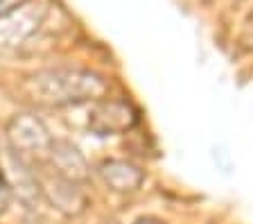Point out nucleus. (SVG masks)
I'll return each instance as SVG.
<instances>
[{
	"instance_id": "nucleus-1",
	"label": "nucleus",
	"mask_w": 253,
	"mask_h": 224,
	"mask_svg": "<svg viewBox=\"0 0 253 224\" xmlns=\"http://www.w3.org/2000/svg\"><path fill=\"white\" fill-rule=\"evenodd\" d=\"M109 84L97 73L82 68H54L32 75L25 82L30 100L43 107H70L104 97Z\"/></svg>"
},
{
	"instance_id": "nucleus-2",
	"label": "nucleus",
	"mask_w": 253,
	"mask_h": 224,
	"mask_svg": "<svg viewBox=\"0 0 253 224\" xmlns=\"http://www.w3.org/2000/svg\"><path fill=\"white\" fill-rule=\"evenodd\" d=\"M7 138H9L11 147L16 154H47L50 145H52V136L43 125L41 118L34 113H21L14 116L7 125Z\"/></svg>"
},
{
	"instance_id": "nucleus-3",
	"label": "nucleus",
	"mask_w": 253,
	"mask_h": 224,
	"mask_svg": "<svg viewBox=\"0 0 253 224\" xmlns=\"http://www.w3.org/2000/svg\"><path fill=\"white\" fill-rule=\"evenodd\" d=\"M138 123V111L125 100L102 97L88 116V127L97 136H118L131 132Z\"/></svg>"
},
{
	"instance_id": "nucleus-4",
	"label": "nucleus",
	"mask_w": 253,
	"mask_h": 224,
	"mask_svg": "<svg viewBox=\"0 0 253 224\" xmlns=\"http://www.w3.org/2000/svg\"><path fill=\"white\" fill-rule=\"evenodd\" d=\"M47 156H50L52 172L66 181H73L79 186L88 179V163H86L84 154L68 140H52Z\"/></svg>"
},
{
	"instance_id": "nucleus-5",
	"label": "nucleus",
	"mask_w": 253,
	"mask_h": 224,
	"mask_svg": "<svg viewBox=\"0 0 253 224\" xmlns=\"http://www.w3.org/2000/svg\"><path fill=\"white\" fill-rule=\"evenodd\" d=\"M39 188L43 197H47L63 213H79L86 206V197L77 183L66 181L54 172L47 179H39Z\"/></svg>"
},
{
	"instance_id": "nucleus-6",
	"label": "nucleus",
	"mask_w": 253,
	"mask_h": 224,
	"mask_svg": "<svg viewBox=\"0 0 253 224\" xmlns=\"http://www.w3.org/2000/svg\"><path fill=\"white\" fill-rule=\"evenodd\" d=\"M97 172H100L102 181L113 192H133L145 181V172L140 168L129 163V161H120V159L104 161L97 168Z\"/></svg>"
},
{
	"instance_id": "nucleus-7",
	"label": "nucleus",
	"mask_w": 253,
	"mask_h": 224,
	"mask_svg": "<svg viewBox=\"0 0 253 224\" xmlns=\"http://www.w3.org/2000/svg\"><path fill=\"white\" fill-rule=\"evenodd\" d=\"M43 11L39 5H23L21 7V21H18V14L9 11L2 21H0V37L7 39L9 43L23 41L25 37H30L34 30L41 23Z\"/></svg>"
},
{
	"instance_id": "nucleus-8",
	"label": "nucleus",
	"mask_w": 253,
	"mask_h": 224,
	"mask_svg": "<svg viewBox=\"0 0 253 224\" xmlns=\"http://www.w3.org/2000/svg\"><path fill=\"white\" fill-rule=\"evenodd\" d=\"M9 197H11V188H9V183H7L5 170H2V161H0V213L9 206Z\"/></svg>"
},
{
	"instance_id": "nucleus-9",
	"label": "nucleus",
	"mask_w": 253,
	"mask_h": 224,
	"mask_svg": "<svg viewBox=\"0 0 253 224\" xmlns=\"http://www.w3.org/2000/svg\"><path fill=\"white\" fill-rule=\"evenodd\" d=\"M140 224H149V222H140Z\"/></svg>"
}]
</instances>
